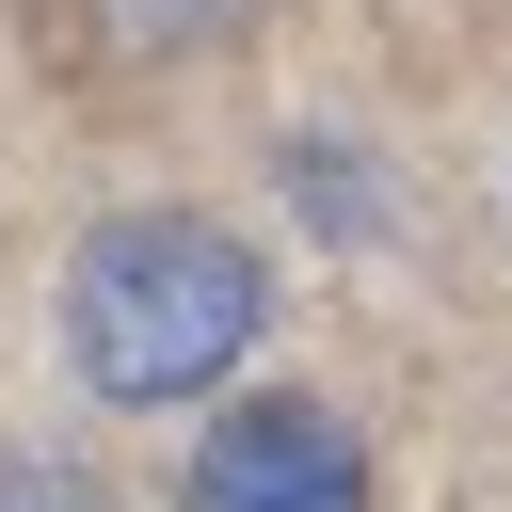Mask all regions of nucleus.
Here are the masks:
<instances>
[{"instance_id":"1","label":"nucleus","mask_w":512,"mask_h":512,"mask_svg":"<svg viewBox=\"0 0 512 512\" xmlns=\"http://www.w3.org/2000/svg\"><path fill=\"white\" fill-rule=\"evenodd\" d=\"M256 320H272V272L192 208H128L64 256V368L112 416H160V400L224 384L256 352Z\"/></svg>"},{"instance_id":"2","label":"nucleus","mask_w":512,"mask_h":512,"mask_svg":"<svg viewBox=\"0 0 512 512\" xmlns=\"http://www.w3.org/2000/svg\"><path fill=\"white\" fill-rule=\"evenodd\" d=\"M176 512H368V448H352L320 400H224V416L192 432Z\"/></svg>"},{"instance_id":"3","label":"nucleus","mask_w":512,"mask_h":512,"mask_svg":"<svg viewBox=\"0 0 512 512\" xmlns=\"http://www.w3.org/2000/svg\"><path fill=\"white\" fill-rule=\"evenodd\" d=\"M0 512H112L80 464H32V448H0Z\"/></svg>"},{"instance_id":"4","label":"nucleus","mask_w":512,"mask_h":512,"mask_svg":"<svg viewBox=\"0 0 512 512\" xmlns=\"http://www.w3.org/2000/svg\"><path fill=\"white\" fill-rule=\"evenodd\" d=\"M144 16H160V32H224L240 0H144Z\"/></svg>"}]
</instances>
